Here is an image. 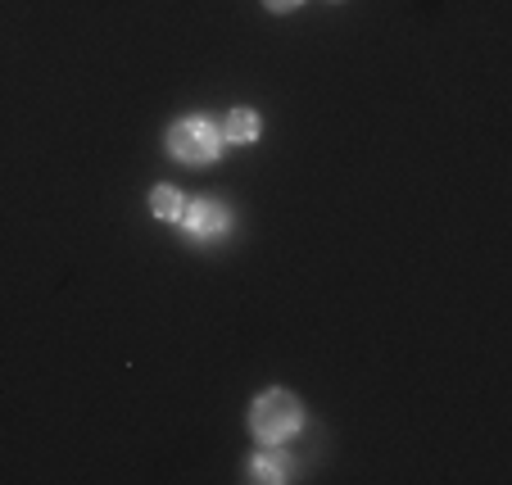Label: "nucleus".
<instances>
[{
    "label": "nucleus",
    "mask_w": 512,
    "mask_h": 485,
    "mask_svg": "<svg viewBox=\"0 0 512 485\" xmlns=\"http://www.w3.org/2000/svg\"><path fill=\"white\" fill-rule=\"evenodd\" d=\"M290 458H281V454H254V463H250V481H268V485H277V481H290Z\"/></svg>",
    "instance_id": "obj_6"
},
{
    "label": "nucleus",
    "mask_w": 512,
    "mask_h": 485,
    "mask_svg": "<svg viewBox=\"0 0 512 485\" xmlns=\"http://www.w3.org/2000/svg\"><path fill=\"white\" fill-rule=\"evenodd\" d=\"M182 232H186V241H195V245L223 241V236L232 232V209H227L223 200H209V195H200V200H186Z\"/></svg>",
    "instance_id": "obj_3"
},
{
    "label": "nucleus",
    "mask_w": 512,
    "mask_h": 485,
    "mask_svg": "<svg viewBox=\"0 0 512 485\" xmlns=\"http://www.w3.org/2000/svg\"><path fill=\"white\" fill-rule=\"evenodd\" d=\"M263 5H268L272 14H290V10H300L304 0H263Z\"/></svg>",
    "instance_id": "obj_7"
},
{
    "label": "nucleus",
    "mask_w": 512,
    "mask_h": 485,
    "mask_svg": "<svg viewBox=\"0 0 512 485\" xmlns=\"http://www.w3.org/2000/svg\"><path fill=\"white\" fill-rule=\"evenodd\" d=\"M263 136V118H259V109H232L227 114V123H223V141H232V146H245V141H259Z\"/></svg>",
    "instance_id": "obj_4"
},
{
    "label": "nucleus",
    "mask_w": 512,
    "mask_h": 485,
    "mask_svg": "<svg viewBox=\"0 0 512 485\" xmlns=\"http://www.w3.org/2000/svg\"><path fill=\"white\" fill-rule=\"evenodd\" d=\"M164 146H168V155H173L177 164L204 168V164H213V159L223 155V127L209 123V118H200V114H195V118H177V123L168 127Z\"/></svg>",
    "instance_id": "obj_2"
},
{
    "label": "nucleus",
    "mask_w": 512,
    "mask_h": 485,
    "mask_svg": "<svg viewBox=\"0 0 512 485\" xmlns=\"http://www.w3.org/2000/svg\"><path fill=\"white\" fill-rule=\"evenodd\" d=\"M182 209H186V195L177 191V186H155V191H150V214H155L159 223H182Z\"/></svg>",
    "instance_id": "obj_5"
},
{
    "label": "nucleus",
    "mask_w": 512,
    "mask_h": 485,
    "mask_svg": "<svg viewBox=\"0 0 512 485\" xmlns=\"http://www.w3.org/2000/svg\"><path fill=\"white\" fill-rule=\"evenodd\" d=\"M304 427V404L300 395L272 386L250 404V431L259 445H286L290 436H300Z\"/></svg>",
    "instance_id": "obj_1"
}]
</instances>
